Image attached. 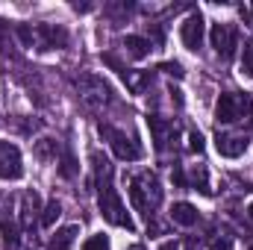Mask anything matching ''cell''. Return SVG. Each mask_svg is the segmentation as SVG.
<instances>
[{
	"label": "cell",
	"mask_w": 253,
	"mask_h": 250,
	"mask_svg": "<svg viewBox=\"0 0 253 250\" xmlns=\"http://www.w3.org/2000/svg\"><path fill=\"white\" fill-rule=\"evenodd\" d=\"M91 168H94V180H97V206H100V215L115 224V227H124V230H132V218L126 212L121 194L115 191V183H112V165L100 156V153H91Z\"/></svg>",
	"instance_id": "1"
},
{
	"label": "cell",
	"mask_w": 253,
	"mask_h": 250,
	"mask_svg": "<svg viewBox=\"0 0 253 250\" xmlns=\"http://www.w3.org/2000/svg\"><path fill=\"white\" fill-rule=\"evenodd\" d=\"M126 186H129V200H132L135 212H141L144 218H150L159 209V203H162V186H159V177L153 171H135V174H129Z\"/></svg>",
	"instance_id": "2"
},
{
	"label": "cell",
	"mask_w": 253,
	"mask_h": 250,
	"mask_svg": "<svg viewBox=\"0 0 253 250\" xmlns=\"http://www.w3.org/2000/svg\"><path fill=\"white\" fill-rule=\"evenodd\" d=\"M253 112V97L245 91H224L215 103V121L221 126L242 124L245 118H251Z\"/></svg>",
	"instance_id": "3"
},
{
	"label": "cell",
	"mask_w": 253,
	"mask_h": 250,
	"mask_svg": "<svg viewBox=\"0 0 253 250\" xmlns=\"http://www.w3.org/2000/svg\"><path fill=\"white\" fill-rule=\"evenodd\" d=\"M97 132H100L103 141H109V147L115 150V156H118L121 162H138V159L144 156L141 141H138L135 135H126L124 129H118V126H112V124H100Z\"/></svg>",
	"instance_id": "4"
},
{
	"label": "cell",
	"mask_w": 253,
	"mask_h": 250,
	"mask_svg": "<svg viewBox=\"0 0 253 250\" xmlns=\"http://www.w3.org/2000/svg\"><path fill=\"white\" fill-rule=\"evenodd\" d=\"M77 91H80V97L88 106H106V103H112V88L100 77H94V74H83L77 80Z\"/></svg>",
	"instance_id": "5"
},
{
	"label": "cell",
	"mask_w": 253,
	"mask_h": 250,
	"mask_svg": "<svg viewBox=\"0 0 253 250\" xmlns=\"http://www.w3.org/2000/svg\"><path fill=\"white\" fill-rule=\"evenodd\" d=\"M147 126H150V135H153V144H156L159 153H168V150L177 147V141H180V126L174 124V121L159 118V115H150V118H147Z\"/></svg>",
	"instance_id": "6"
},
{
	"label": "cell",
	"mask_w": 253,
	"mask_h": 250,
	"mask_svg": "<svg viewBox=\"0 0 253 250\" xmlns=\"http://www.w3.org/2000/svg\"><path fill=\"white\" fill-rule=\"evenodd\" d=\"M212 47L221 59H233L236 56V47H239V30L236 24H227V21H218L212 27Z\"/></svg>",
	"instance_id": "7"
},
{
	"label": "cell",
	"mask_w": 253,
	"mask_h": 250,
	"mask_svg": "<svg viewBox=\"0 0 253 250\" xmlns=\"http://www.w3.org/2000/svg\"><path fill=\"white\" fill-rule=\"evenodd\" d=\"M24 177V159H21V150L0 138V180H21Z\"/></svg>",
	"instance_id": "8"
},
{
	"label": "cell",
	"mask_w": 253,
	"mask_h": 250,
	"mask_svg": "<svg viewBox=\"0 0 253 250\" xmlns=\"http://www.w3.org/2000/svg\"><path fill=\"white\" fill-rule=\"evenodd\" d=\"M71 36L62 24H36V47L39 50H56V47H68Z\"/></svg>",
	"instance_id": "9"
},
{
	"label": "cell",
	"mask_w": 253,
	"mask_h": 250,
	"mask_svg": "<svg viewBox=\"0 0 253 250\" xmlns=\"http://www.w3.org/2000/svg\"><path fill=\"white\" fill-rule=\"evenodd\" d=\"M203 36H206V24H203V15L200 12H191L189 18L183 21V27H180V39H183V44L189 47V50H200L203 47Z\"/></svg>",
	"instance_id": "10"
},
{
	"label": "cell",
	"mask_w": 253,
	"mask_h": 250,
	"mask_svg": "<svg viewBox=\"0 0 253 250\" xmlns=\"http://www.w3.org/2000/svg\"><path fill=\"white\" fill-rule=\"evenodd\" d=\"M215 147H218L221 156H227V159H239V156L248 150V135L218 129V132H215Z\"/></svg>",
	"instance_id": "11"
},
{
	"label": "cell",
	"mask_w": 253,
	"mask_h": 250,
	"mask_svg": "<svg viewBox=\"0 0 253 250\" xmlns=\"http://www.w3.org/2000/svg\"><path fill=\"white\" fill-rule=\"evenodd\" d=\"M39 212H42V200H39V194H36L33 188L24 191V194L18 197V227H21V230H30V227L36 224V218H42Z\"/></svg>",
	"instance_id": "12"
},
{
	"label": "cell",
	"mask_w": 253,
	"mask_h": 250,
	"mask_svg": "<svg viewBox=\"0 0 253 250\" xmlns=\"http://www.w3.org/2000/svg\"><path fill=\"white\" fill-rule=\"evenodd\" d=\"M33 156H36L39 162H59L62 147H59V141H56V138L44 135V138H39V141L33 144Z\"/></svg>",
	"instance_id": "13"
},
{
	"label": "cell",
	"mask_w": 253,
	"mask_h": 250,
	"mask_svg": "<svg viewBox=\"0 0 253 250\" xmlns=\"http://www.w3.org/2000/svg\"><path fill=\"white\" fill-rule=\"evenodd\" d=\"M186 186H191L194 191H200V194H212V188H209V168H206L203 162H197V165H189V174H186Z\"/></svg>",
	"instance_id": "14"
},
{
	"label": "cell",
	"mask_w": 253,
	"mask_h": 250,
	"mask_svg": "<svg viewBox=\"0 0 253 250\" xmlns=\"http://www.w3.org/2000/svg\"><path fill=\"white\" fill-rule=\"evenodd\" d=\"M171 221H174L177 227H194V224L200 221V212H197L191 203L180 200V203H174V206H171Z\"/></svg>",
	"instance_id": "15"
},
{
	"label": "cell",
	"mask_w": 253,
	"mask_h": 250,
	"mask_svg": "<svg viewBox=\"0 0 253 250\" xmlns=\"http://www.w3.org/2000/svg\"><path fill=\"white\" fill-rule=\"evenodd\" d=\"M150 50H153V42L144 36H126L124 39V53L129 59H147Z\"/></svg>",
	"instance_id": "16"
},
{
	"label": "cell",
	"mask_w": 253,
	"mask_h": 250,
	"mask_svg": "<svg viewBox=\"0 0 253 250\" xmlns=\"http://www.w3.org/2000/svg\"><path fill=\"white\" fill-rule=\"evenodd\" d=\"M77 236H80V227H77V224H68V227H62V230L53 233V239L47 242V248L50 250H71L74 242H77Z\"/></svg>",
	"instance_id": "17"
},
{
	"label": "cell",
	"mask_w": 253,
	"mask_h": 250,
	"mask_svg": "<svg viewBox=\"0 0 253 250\" xmlns=\"http://www.w3.org/2000/svg\"><path fill=\"white\" fill-rule=\"evenodd\" d=\"M118 74H121V77H124L126 88H129V91H132V94H141V91H144V88H147V85H150V80H153V77H150V74H147V71H126V68H121V71H118Z\"/></svg>",
	"instance_id": "18"
},
{
	"label": "cell",
	"mask_w": 253,
	"mask_h": 250,
	"mask_svg": "<svg viewBox=\"0 0 253 250\" xmlns=\"http://www.w3.org/2000/svg\"><path fill=\"white\" fill-rule=\"evenodd\" d=\"M59 215H62V203H59V200H50V203L42 209V218H39V224H42V227H53V224L59 221Z\"/></svg>",
	"instance_id": "19"
},
{
	"label": "cell",
	"mask_w": 253,
	"mask_h": 250,
	"mask_svg": "<svg viewBox=\"0 0 253 250\" xmlns=\"http://www.w3.org/2000/svg\"><path fill=\"white\" fill-rule=\"evenodd\" d=\"M59 174H62L65 180H74L77 177V159H74V153L71 150H62V156H59Z\"/></svg>",
	"instance_id": "20"
},
{
	"label": "cell",
	"mask_w": 253,
	"mask_h": 250,
	"mask_svg": "<svg viewBox=\"0 0 253 250\" xmlns=\"http://www.w3.org/2000/svg\"><path fill=\"white\" fill-rule=\"evenodd\" d=\"M83 250H112V245H109V236H103V233H94L91 239H85Z\"/></svg>",
	"instance_id": "21"
},
{
	"label": "cell",
	"mask_w": 253,
	"mask_h": 250,
	"mask_svg": "<svg viewBox=\"0 0 253 250\" xmlns=\"http://www.w3.org/2000/svg\"><path fill=\"white\" fill-rule=\"evenodd\" d=\"M186 147H189V153H200V150H203V135H200V129H189V132H186Z\"/></svg>",
	"instance_id": "22"
},
{
	"label": "cell",
	"mask_w": 253,
	"mask_h": 250,
	"mask_svg": "<svg viewBox=\"0 0 253 250\" xmlns=\"http://www.w3.org/2000/svg\"><path fill=\"white\" fill-rule=\"evenodd\" d=\"M242 71H245L248 77H253V42L245 44V53H242Z\"/></svg>",
	"instance_id": "23"
},
{
	"label": "cell",
	"mask_w": 253,
	"mask_h": 250,
	"mask_svg": "<svg viewBox=\"0 0 253 250\" xmlns=\"http://www.w3.org/2000/svg\"><path fill=\"white\" fill-rule=\"evenodd\" d=\"M159 71H165V74H171V77H183V74H186L180 62H165V65H159Z\"/></svg>",
	"instance_id": "24"
},
{
	"label": "cell",
	"mask_w": 253,
	"mask_h": 250,
	"mask_svg": "<svg viewBox=\"0 0 253 250\" xmlns=\"http://www.w3.org/2000/svg\"><path fill=\"white\" fill-rule=\"evenodd\" d=\"M147 30H150V36H153V42H156V44H162V42H165V30H162L159 24H150Z\"/></svg>",
	"instance_id": "25"
},
{
	"label": "cell",
	"mask_w": 253,
	"mask_h": 250,
	"mask_svg": "<svg viewBox=\"0 0 253 250\" xmlns=\"http://www.w3.org/2000/svg\"><path fill=\"white\" fill-rule=\"evenodd\" d=\"M233 245H230V239H215L212 242V250H230Z\"/></svg>",
	"instance_id": "26"
},
{
	"label": "cell",
	"mask_w": 253,
	"mask_h": 250,
	"mask_svg": "<svg viewBox=\"0 0 253 250\" xmlns=\"http://www.w3.org/2000/svg\"><path fill=\"white\" fill-rule=\"evenodd\" d=\"M6 47V27H3V21H0V50Z\"/></svg>",
	"instance_id": "27"
},
{
	"label": "cell",
	"mask_w": 253,
	"mask_h": 250,
	"mask_svg": "<svg viewBox=\"0 0 253 250\" xmlns=\"http://www.w3.org/2000/svg\"><path fill=\"white\" fill-rule=\"evenodd\" d=\"M159 250H180V245H177V242H165Z\"/></svg>",
	"instance_id": "28"
},
{
	"label": "cell",
	"mask_w": 253,
	"mask_h": 250,
	"mask_svg": "<svg viewBox=\"0 0 253 250\" xmlns=\"http://www.w3.org/2000/svg\"><path fill=\"white\" fill-rule=\"evenodd\" d=\"M245 215H248V221H251V224H253V200H251V203H248V212H245Z\"/></svg>",
	"instance_id": "29"
},
{
	"label": "cell",
	"mask_w": 253,
	"mask_h": 250,
	"mask_svg": "<svg viewBox=\"0 0 253 250\" xmlns=\"http://www.w3.org/2000/svg\"><path fill=\"white\" fill-rule=\"evenodd\" d=\"M126 250H144V248L141 245H132V248H126Z\"/></svg>",
	"instance_id": "30"
},
{
	"label": "cell",
	"mask_w": 253,
	"mask_h": 250,
	"mask_svg": "<svg viewBox=\"0 0 253 250\" xmlns=\"http://www.w3.org/2000/svg\"><path fill=\"white\" fill-rule=\"evenodd\" d=\"M251 9H253V6H251Z\"/></svg>",
	"instance_id": "31"
}]
</instances>
